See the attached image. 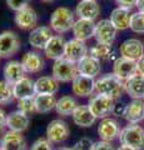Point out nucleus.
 <instances>
[{
	"label": "nucleus",
	"mask_w": 144,
	"mask_h": 150,
	"mask_svg": "<svg viewBox=\"0 0 144 150\" xmlns=\"http://www.w3.org/2000/svg\"><path fill=\"white\" fill-rule=\"evenodd\" d=\"M6 116H8L6 112L0 108V134H1L6 128Z\"/></svg>",
	"instance_id": "a19ab883"
},
{
	"label": "nucleus",
	"mask_w": 144,
	"mask_h": 150,
	"mask_svg": "<svg viewBox=\"0 0 144 150\" xmlns=\"http://www.w3.org/2000/svg\"><path fill=\"white\" fill-rule=\"evenodd\" d=\"M14 21L16 26L23 30H33L38 25V14L33 8L26 6L19 11H15Z\"/></svg>",
	"instance_id": "9d476101"
},
{
	"label": "nucleus",
	"mask_w": 144,
	"mask_h": 150,
	"mask_svg": "<svg viewBox=\"0 0 144 150\" xmlns=\"http://www.w3.org/2000/svg\"><path fill=\"white\" fill-rule=\"evenodd\" d=\"M26 140L21 133L8 130L4 133L0 139V148L1 150H26Z\"/></svg>",
	"instance_id": "4468645a"
},
{
	"label": "nucleus",
	"mask_w": 144,
	"mask_h": 150,
	"mask_svg": "<svg viewBox=\"0 0 144 150\" xmlns=\"http://www.w3.org/2000/svg\"><path fill=\"white\" fill-rule=\"evenodd\" d=\"M137 8H138L139 11L144 13V0H138L137 1Z\"/></svg>",
	"instance_id": "37998d69"
},
{
	"label": "nucleus",
	"mask_w": 144,
	"mask_h": 150,
	"mask_svg": "<svg viewBox=\"0 0 144 150\" xmlns=\"http://www.w3.org/2000/svg\"><path fill=\"white\" fill-rule=\"evenodd\" d=\"M117 150H135L133 148H129V146H124V145H122V146H119Z\"/></svg>",
	"instance_id": "c03bdc74"
},
{
	"label": "nucleus",
	"mask_w": 144,
	"mask_h": 150,
	"mask_svg": "<svg viewBox=\"0 0 144 150\" xmlns=\"http://www.w3.org/2000/svg\"><path fill=\"white\" fill-rule=\"evenodd\" d=\"M30 150H53L52 142L48 138H40L31 145Z\"/></svg>",
	"instance_id": "c9c22d12"
},
{
	"label": "nucleus",
	"mask_w": 144,
	"mask_h": 150,
	"mask_svg": "<svg viewBox=\"0 0 144 150\" xmlns=\"http://www.w3.org/2000/svg\"><path fill=\"white\" fill-rule=\"evenodd\" d=\"M131 29L138 34H144V13L138 11L132 14Z\"/></svg>",
	"instance_id": "f704fd0d"
},
{
	"label": "nucleus",
	"mask_w": 144,
	"mask_h": 150,
	"mask_svg": "<svg viewBox=\"0 0 144 150\" xmlns=\"http://www.w3.org/2000/svg\"><path fill=\"white\" fill-rule=\"evenodd\" d=\"M94 148V142L89 138H82L78 140L77 144L74 145V150H93Z\"/></svg>",
	"instance_id": "e433bc0d"
},
{
	"label": "nucleus",
	"mask_w": 144,
	"mask_h": 150,
	"mask_svg": "<svg viewBox=\"0 0 144 150\" xmlns=\"http://www.w3.org/2000/svg\"><path fill=\"white\" fill-rule=\"evenodd\" d=\"M0 150H1V148H0Z\"/></svg>",
	"instance_id": "de8ad7c7"
},
{
	"label": "nucleus",
	"mask_w": 144,
	"mask_h": 150,
	"mask_svg": "<svg viewBox=\"0 0 144 150\" xmlns=\"http://www.w3.org/2000/svg\"><path fill=\"white\" fill-rule=\"evenodd\" d=\"M30 0H6L8 6L14 11H19L21 9L29 6Z\"/></svg>",
	"instance_id": "4c0bfd02"
},
{
	"label": "nucleus",
	"mask_w": 144,
	"mask_h": 150,
	"mask_svg": "<svg viewBox=\"0 0 144 150\" xmlns=\"http://www.w3.org/2000/svg\"><path fill=\"white\" fill-rule=\"evenodd\" d=\"M77 106L78 101L75 100V98L70 95H64L58 99L57 105H55V111L62 116H68L73 114V111L75 110Z\"/></svg>",
	"instance_id": "2f4dec72"
},
{
	"label": "nucleus",
	"mask_w": 144,
	"mask_h": 150,
	"mask_svg": "<svg viewBox=\"0 0 144 150\" xmlns=\"http://www.w3.org/2000/svg\"><path fill=\"white\" fill-rule=\"evenodd\" d=\"M85 55H88V46L85 44V41L75 39V38L67 41L64 58L72 60L74 63H78L79 60H82Z\"/></svg>",
	"instance_id": "dca6fc26"
},
{
	"label": "nucleus",
	"mask_w": 144,
	"mask_h": 150,
	"mask_svg": "<svg viewBox=\"0 0 144 150\" xmlns=\"http://www.w3.org/2000/svg\"><path fill=\"white\" fill-rule=\"evenodd\" d=\"M93 150H115L113 148V145L110 144V142H104V140H100V142L94 143V148Z\"/></svg>",
	"instance_id": "ea45409f"
},
{
	"label": "nucleus",
	"mask_w": 144,
	"mask_h": 150,
	"mask_svg": "<svg viewBox=\"0 0 144 150\" xmlns=\"http://www.w3.org/2000/svg\"><path fill=\"white\" fill-rule=\"evenodd\" d=\"M89 54L98 60H100V62H110V60L114 59L115 51L113 49V45L96 43L94 46L90 48Z\"/></svg>",
	"instance_id": "7c9ffc66"
},
{
	"label": "nucleus",
	"mask_w": 144,
	"mask_h": 150,
	"mask_svg": "<svg viewBox=\"0 0 144 150\" xmlns=\"http://www.w3.org/2000/svg\"><path fill=\"white\" fill-rule=\"evenodd\" d=\"M100 14V8L95 0H80L75 8V15L79 19L95 20Z\"/></svg>",
	"instance_id": "aec40b11"
},
{
	"label": "nucleus",
	"mask_w": 144,
	"mask_h": 150,
	"mask_svg": "<svg viewBox=\"0 0 144 150\" xmlns=\"http://www.w3.org/2000/svg\"><path fill=\"white\" fill-rule=\"evenodd\" d=\"M35 106H36V112H45L52 111L55 109L58 99L55 98L54 94H35Z\"/></svg>",
	"instance_id": "c756f323"
},
{
	"label": "nucleus",
	"mask_w": 144,
	"mask_h": 150,
	"mask_svg": "<svg viewBox=\"0 0 144 150\" xmlns=\"http://www.w3.org/2000/svg\"><path fill=\"white\" fill-rule=\"evenodd\" d=\"M54 36L53 30L50 26H36L35 29L31 30L29 34V44L33 46L34 49L38 50H44L46 44L49 43V40Z\"/></svg>",
	"instance_id": "9b49d317"
},
{
	"label": "nucleus",
	"mask_w": 144,
	"mask_h": 150,
	"mask_svg": "<svg viewBox=\"0 0 144 150\" xmlns=\"http://www.w3.org/2000/svg\"><path fill=\"white\" fill-rule=\"evenodd\" d=\"M114 100L110 99L108 96L104 95H99L96 94L93 98H90L89 103H88V106H89V110L92 111V114L95 116L96 119H104L108 118V115H110L114 110Z\"/></svg>",
	"instance_id": "39448f33"
},
{
	"label": "nucleus",
	"mask_w": 144,
	"mask_h": 150,
	"mask_svg": "<svg viewBox=\"0 0 144 150\" xmlns=\"http://www.w3.org/2000/svg\"><path fill=\"white\" fill-rule=\"evenodd\" d=\"M14 99L15 96H14L13 85L6 80H0V105H6Z\"/></svg>",
	"instance_id": "473e14b6"
},
{
	"label": "nucleus",
	"mask_w": 144,
	"mask_h": 150,
	"mask_svg": "<svg viewBox=\"0 0 144 150\" xmlns=\"http://www.w3.org/2000/svg\"><path fill=\"white\" fill-rule=\"evenodd\" d=\"M72 119L74 124L80 128H90L95 123L96 118L92 114L88 105H78L72 114Z\"/></svg>",
	"instance_id": "b1692460"
},
{
	"label": "nucleus",
	"mask_w": 144,
	"mask_h": 150,
	"mask_svg": "<svg viewBox=\"0 0 144 150\" xmlns=\"http://www.w3.org/2000/svg\"><path fill=\"white\" fill-rule=\"evenodd\" d=\"M52 71H53V76L59 83L73 81L79 74L77 63H74L67 58H60L58 60H54Z\"/></svg>",
	"instance_id": "20e7f679"
},
{
	"label": "nucleus",
	"mask_w": 144,
	"mask_h": 150,
	"mask_svg": "<svg viewBox=\"0 0 144 150\" xmlns=\"http://www.w3.org/2000/svg\"><path fill=\"white\" fill-rule=\"evenodd\" d=\"M120 56L138 62L144 55V45L139 39H127L119 46Z\"/></svg>",
	"instance_id": "ddd939ff"
},
{
	"label": "nucleus",
	"mask_w": 144,
	"mask_h": 150,
	"mask_svg": "<svg viewBox=\"0 0 144 150\" xmlns=\"http://www.w3.org/2000/svg\"><path fill=\"white\" fill-rule=\"evenodd\" d=\"M65 44L67 41L64 40L62 35H54L49 43L46 44L44 53L48 59L52 60H58L60 58H64V51H65Z\"/></svg>",
	"instance_id": "5701e85b"
},
{
	"label": "nucleus",
	"mask_w": 144,
	"mask_h": 150,
	"mask_svg": "<svg viewBox=\"0 0 144 150\" xmlns=\"http://www.w3.org/2000/svg\"><path fill=\"white\" fill-rule=\"evenodd\" d=\"M118 29L114 26V24L110 21V19H101L96 23L94 38L96 43L99 44H109L111 45L115 40Z\"/></svg>",
	"instance_id": "0eeeda50"
},
{
	"label": "nucleus",
	"mask_w": 144,
	"mask_h": 150,
	"mask_svg": "<svg viewBox=\"0 0 144 150\" xmlns=\"http://www.w3.org/2000/svg\"><path fill=\"white\" fill-rule=\"evenodd\" d=\"M131 10L124 8H115L110 14V21L113 23L118 30H125L128 28H131Z\"/></svg>",
	"instance_id": "cd10ccee"
},
{
	"label": "nucleus",
	"mask_w": 144,
	"mask_h": 150,
	"mask_svg": "<svg viewBox=\"0 0 144 150\" xmlns=\"http://www.w3.org/2000/svg\"><path fill=\"white\" fill-rule=\"evenodd\" d=\"M21 64L24 67L25 71L29 74H36L43 70L44 68V60L36 51H28L25 55H23Z\"/></svg>",
	"instance_id": "bb28decb"
},
{
	"label": "nucleus",
	"mask_w": 144,
	"mask_h": 150,
	"mask_svg": "<svg viewBox=\"0 0 144 150\" xmlns=\"http://www.w3.org/2000/svg\"><path fill=\"white\" fill-rule=\"evenodd\" d=\"M13 91H14L15 99H18V100L25 99V98H30V96H35V94H36L35 81H33V79L24 76L13 85Z\"/></svg>",
	"instance_id": "393cba45"
},
{
	"label": "nucleus",
	"mask_w": 144,
	"mask_h": 150,
	"mask_svg": "<svg viewBox=\"0 0 144 150\" xmlns=\"http://www.w3.org/2000/svg\"><path fill=\"white\" fill-rule=\"evenodd\" d=\"M119 8H124L128 10H132L134 6H137V1L138 0H115Z\"/></svg>",
	"instance_id": "58836bf2"
},
{
	"label": "nucleus",
	"mask_w": 144,
	"mask_h": 150,
	"mask_svg": "<svg viewBox=\"0 0 144 150\" xmlns=\"http://www.w3.org/2000/svg\"><path fill=\"white\" fill-rule=\"evenodd\" d=\"M137 65H138V73L144 75V55L137 62Z\"/></svg>",
	"instance_id": "79ce46f5"
},
{
	"label": "nucleus",
	"mask_w": 144,
	"mask_h": 150,
	"mask_svg": "<svg viewBox=\"0 0 144 150\" xmlns=\"http://www.w3.org/2000/svg\"><path fill=\"white\" fill-rule=\"evenodd\" d=\"M20 49V40L11 30L0 33V58L8 59L15 55Z\"/></svg>",
	"instance_id": "423d86ee"
},
{
	"label": "nucleus",
	"mask_w": 144,
	"mask_h": 150,
	"mask_svg": "<svg viewBox=\"0 0 144 150\" xmlns=\"http://www.w3.org/2000/svg\"><path fill=\"white\" fill-rule=\"evenodd\" d=\"M79 74L89 78H96L100 73V60H98L90 54L85 55L82 60L77 63Z\"/></svg>",
	"instance_id": "4be33fe9"
},
{
	"label": "nucleus",
	"mask_w": 144,
	"mask_h": 150,
	"mask_svg": "<svg viewBox=\"0 0 144 150\" xmlns=\"http://www.w3.org/2000/svg\"><path fill=\"white\" fill-rule=\"evenodd\" d=\"M120 144L135 150L144 149V128L138 124H128L122 129L119 135Z\"/></svg>",
	"instance_id": "7ed1b4c3"
},
{
	"label": "nucleus",
	"mask_w": 144,
	"mask_h": 150,
	"mask_svg": "<svg viewBox=\"0 0 144 150\" xmlns=\"http://www.w3.org/2000/svg\"><path fill=\"white\" fill-rule=\"evenodd\" d=\"M125 91L132 99H144V75L137 73L124 83Z\"/></svg>",
	"instance_id": "a878e982"
},
{
	"label": "nucleus",
	"mask_w": 144,
	"mask_h": 150,
	"mask_svg": "<svg viewBox=\"0 0 144 150\" xmlns=\"http://www.w3.org/2000/svg\"><path fill=\"white\" fill-rule=\"evenodd\" d=\"M18 110L23 111L26 115H31V114H34V112H36V106H35L34 96L18 100Z\"/></svg>",
	"instance_id": "72a5a7b5"
},
{
	"label": "nucleus",
	"mask_w": 144,
	"mask_h": 150,
	"mask_svg": "<svg viewBox=\"0 0 144 150\" xmlns=\"http://www.w3.org/2000/svg\"><path fill=\"white\" fill-rule=\"evenodd\" d=\"M59 90V81L54 76H40L35 80L36 94H57Z\"/></svg>",
	"instance_id": "c85d7f7f"
},
{
	"label": "nucleus",
	"mask_w": 144,
	"mask_h": 150,
	"mask_svg": "<svg viewBox=\"0 0 144 150\" xmlns=\"http://www.w3.org/2000/svg\"><path fill=\"white\" fill-rule=\"evenodd\" d=\"M50 28L57 34H64V33L73 29L75 20H74V14L69 8L60 6L55 9L50 16Z\"/></svg>",
	"instance_id": "f03ea898"
},
{
	"label": "nucleus",
	"mask_w": 144,
	"mask_h": 150,
	"mask_svg": "<svg viewBox=\"0 0 144 150\" xmlns=\"http://www.w3.org/2000/svg\"><path fill=\"white\" fill-rule=\"evenodd\" d=\"M123 118L129 124H138L144 119V99H133L125 105Z\"/></svg>",
	"instance_id": "f3484780"
},
{
	"label": "nucleus",
	"mask_w": 144,
	"mask_h": 150,
	"mask_svg": "<svg viewBox=\"0 0 144 150\" xmlns=\"http://www.w3.org/2000/svg\"><path fill=\"white\" fill-rule=\"evenodd\" d=\"M73 94L79 98H85L92 95L95 91V80L94 78H89L85 75L78 74L77 78L72 81Z\"/></svg>",
	"instance_id": "f8f14e48"
},
{
	"label": "nucleus",
	"mask_w": 144,
	"mask_h": 150,
	"mask_svg": "<svg viewBox=\"0 0 144 150\" xmlns=\"http://www.w3.org/2000/svg\"><path fill=\"white\" fill-rule=\"evenodd\" d=\"M58 150H74L73 148H60V149H58Z\"/></svg>",
	"instance_id": "a18cd8bd"
},
{
	"label": "nucleus",
	"mask_w": 144,
	"mask_h": 150,
	"mask_svg": "<svg viewBox=\"0 0 144 150\" xmlns=\"http://www.w3.org/2000/svg\"><path fill=\"white\" fill-rule=\"evenodd\" d=\"M123 90H125L124 81L115 76L113 73L105 74L95 80V93L99 95H104L113 100H117L122 95Z\"/></svg>",
	"instance_id": "f257e3e1"
},
{
	"label": "nucleus",
	"mask_w": 144,
	"mask_h": 150,
	"mask_svg": "<svg viewBox=\"0 0 144 150\" xmlns=\"http://www.w3.org/2000/svg\"><path fill=\"white\" fill-rule=\"evenodd\" d=\"M41 1H44V3H50V1H54V0H41Z\"/></svg>",
	"instance_id": "49530a36"
},
{
	"label": "nucleus",
	"mask_w": 144,
	"mask_h": 150,
	"mask_svg": "<svg viewBox=\"0 0 144 150\" xmlns=\"http://www.w3.org/2000/svg\"><path fill=\"white\" fill-rule=\"evenodd\" d=\"M138 73V65L135 60L127 59V58H120L114 60L113 65V74L115 76H118L120 80H123L124 83L131 79L133 75H135Z\"/></svg>",
	"instance_id": "1a4fd4ad"
},
{
	"label": "nucleus",
	"mask_w": 144,
	"mask_h": 150,
	"mask_svg": "<svg viewBox=\"0 0 144 150\" xmlns=\"http://www.w3.org/2000/svg\"><path fill=\"white\" fill-rule=\"evenodd\" d=\"M95 23L94 20H87V19H78L73 26V34L75 39L82 41H87L94 38L95 33Z\"/></svg>",
	"instance_id": "6ab92c4d"
},
{
	"label": "nucleus",
	"mask_w": 144,
	"mask_h": 150,
	"mask_svg": "<svg viewBox=\"0 0 144 150\" xmlns=\"http://www.w3.org/2000/svg\"><path fill=\"white\" fill-rule=\"evenodd\" d=\"M95 1H96V0H95Z\"/></svg>",
	"instance_id": "09e8293b"
},
{
	"label": "nucleus",
	"mask_w": 144,
	"mask_h": 150,
	"mask_svg": "<svg viewBox=\"0 0 144 150\" xmlns=\"http://www.w3.org/2000/svg\"><path fill=\"white\" fill-rule=\"evenodd\" d=\"M25 69L23 67L21 62H18V60H10L5 64L3 70V75H4V80H6L9 84L14 85L15 83H18L25 76Z\"/></svg>",
	"instance_id": "412c9836"
},
{
	"label": "nucleus",
	"mask_w": 144,
	"mask_h": 150,
	"mask_svg": "<svg viewBox=\"0 0 144 150\" xmlns=\"http://www.w3.org/2000/svg\"><path fill=\"white\" fill-rule=\"evenodd\" d=\"M120 126L118 121L113 118H104L101 119L98 126V135L104 142H113L120 135Z\"/></svg>",
	"instance_id": "2eb2a0df"
},
{
	"label": "nucleus",
	"mask_w": 144,
	"mask_h": 150,
	"mask_svg": "<svg viewBox=\"0 0 144 150\" xmlns=\"http://www.w3.org/2000/svg\"><path fill=\"white\" fill-rule=\"evenodd\" d=\"M30 119L29 115L24 114L20 110L11 111L10 114L6 116V128L11 131H16V133H24V131L29 128Z\"/></svg>",
	"instance_id": "a211bd4d"
},
{
	"label": "nucleus",
	"mask_w": 144,
	"mask_h": 150,
	"mask_svg": "<svg viewBox=\"0 0 144 150\" xmlns=\"http://www.w3.org/2000/svg\"><path fill=\"white\" fill-rule=\"evenodd\" d=\"M70 135V129L68 124L62 119H54L46 128V138L52 143H64Z\"/></svg>",
	"instance_id": "6e6552de"
}]
</instances>
